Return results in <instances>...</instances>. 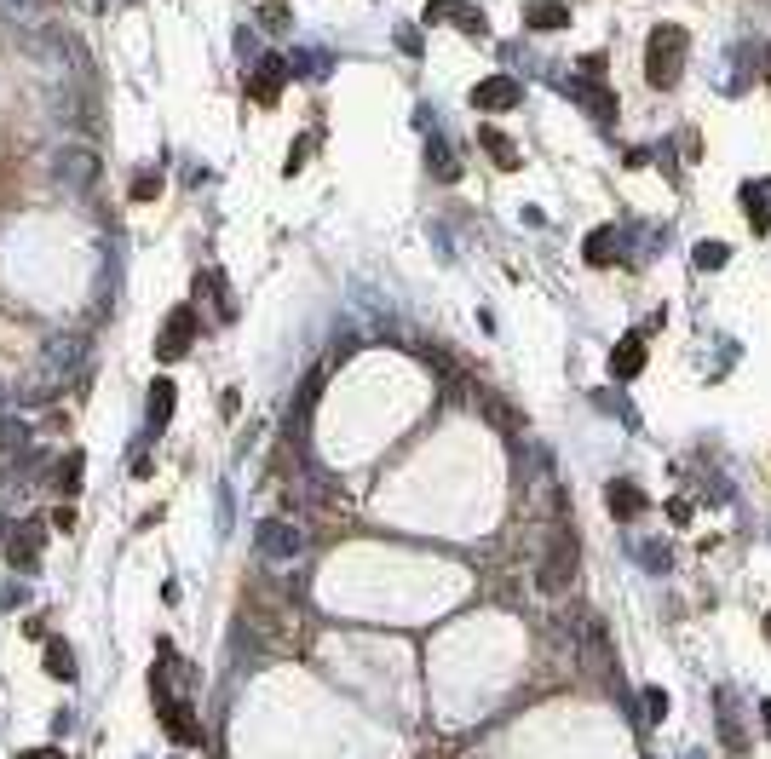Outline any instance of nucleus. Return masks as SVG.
Returning a JSON list of instances; mask_svg holds the SVG:
<instances>
[{
  "mask_svg": "<svg viewBox=\"0 0 771 759\" xmlns=\"http://www.w3.org/2000/svg\"><path fill=\"white\" fill-rule=\"evenodd\" d=\"M87 357H93V340H87V334H52V340L41 345V357H35V386H29L24 397L35 403V397H47V391L81 380V374H87Z\"/></svg>",
  "mask_w": 771,
  "mask_h": 759,
  "instance_id": "nucleus-1",
  "label": "nucleus"
},
{
  "mask_svg": "<svg viewBox=\"0 0 771 759\" xmlns=\"http://www.w3.org/2000/svg\"><path fill=\"white\" fill-rule=\"evenodd\" d=\"M679 69H685V29L662 23V29H651V41H645V81L651 87H674Z\"/></svg>",
  "mask_w": 771,
  "mask_h": 759,
  "instance_id": "nucleus-2",
  "label": "nucleus"
},
{
  "mask_svg": "<svg viewBox=\"0 0 771 759\" xmlns=\"http://www.w3.org/2000/svg\"><path fill=\"white\" fill-rule=\"evenodd\" d=\"M305 547H311L305 524H294V518H259V529H254V552L265 558V564H294V558H300Z\"/></svg>",
  "mask_w": 771,
  "mask_h": 759,
  "instance_id": "nucleus-3",
  "label": "nucleus"
},
{
  "mask_svg": "<svg viewBox=\"0 0 771 759\" xmlns=\"http://www.w3.org/2000/svg\"><path fill=\"white\" fill-rule=\"evenodd\" d=\"M570 581H576V529L553 524L547 552H541V570H536V587L541 593H564Z\"/></svg>",
  "mask_w": 771,
  "mask_h": 759,
  "instance_id": "nucleus-4",
  "label": "nucleus"
},
{
  "mask_svg": "<svg viewBox=\"0 0 771 759\" xmlns=\"http://www.w3.org/2000/svg\"><path fill=\"white\" fill-rule=\"evenodd\" d=\"M52 179L64 184V196L93 190L98 184V150H87V144H58V150H52Z\"/></svg>",
  "mask_w": 771,
  "mask_h": 759,
  "instance_id": "nucleus-5",
  "label": "nucleus"
},
{
  "mask_svg": "<svg viewBox=\"0 0 771 759\" xmlns=\"http://www.w3.org/2000/svg\"><path fill=\"white\" fill-rule=\"evenodd\" d=\"M150 690H156V719L167 725V736H173V742H202V725L190 719L185 696L167 685V673H156V667H150Z\"/></svg>",
  "mask_w": 771,
  "mask_h": 759,
  "instance_id": "nucleus-6",
  "label": "nucleus"
},
{
  "mask_svg": "<svg viewBox=\"0 0 771 759\" xmlns=\"http://www.w3.org/2000/svg\"><path fill=\"white\" fill-rule=\"evenodd\" d=\"M196 328H202V317H196V305H173L167 311V328H162V340H156V357L162 363H179L190 345H196Z\"/></svg>",
  "mask_w": 771,
  "mask_h": 759,
  "instance_id": "nucleus-7",
  "label": "nucleus"
},
{
  "mask_svg": "<svg viewBox=\"0 0 771 759\" xmlns=\"http://www.w3.org/2000/svg\"><path fill=\"white\" fill-rule=\"evenodd\" d=\"M714 719H720V742L731 754H748V731H743V702H737V690H714Z\"/></svg>",
  "mask_w": 771,
  "mask_h": 759,
  "instance_id": "nucleus-8",
  "label": "nucleus"
},
{
  "mask_svg": "<svg viewBox=\"0 0 771 759\" xmlns=\"http://www.w3.org/2000/svg\"><path fill=\"white\" fill-rule=\"evenodd\" d=\"M472 104H478V110H490V115L518 110V104H524V87H518L513 75H490V81H478V87H472Z\"/></svg>",
  "mask_w": 771,
  "mask_h": 759,
  "instance_id": "nucleus-9",
  "label": "nucleus"
},
{
  "mask_svg": "<svg viewBox=\"0 0 771 759\" xmlns=\"http://www.w3.org/2000/svg\"><path fill=\"white\" fill-rule=\"evenodd\" d=\"M478 409H484V420H490V426H495V432H501V437H518V432H524V414H518L513 403L501 397V391L478 386Z\"/></svg>",
  "mask_w": 771,
  "mask_h": 759,
  "instance_id": "nucleus-10",
  "label": "nucleus"
},
{
  "mask_svg": "<svg viewBox=\"0 0 771 759\" xmlns=\"http://www.w3.org/2000/svg\"><path fill=\"white\" fill-rule=\"evenodd\" d=\"M41 541H47V529H41V524H24L18 535H12V541H6V552H12V564H18L24 575H35V570H41Z\"/></svg>",
  "mask_w": 771,
  "mask_h": 759,
  "instance_id": "nucleus-11",
  "label": "nucleus"
},
{
  "mask_svg": "<svg viewBox=\"0 0 771 759\" xmlns=\"http://www.w3.org/2000/svg\"><path fill=\"white\" fill-rule=\"evenodd\" d=\"M288 75H294V64H288V58H259V64H254V98H259V104H271Z\"/></svg>",
  "mask_w": 771,
  "mask_h": 759,
  "instance_id": "nucleus-12",
  "label": "nucleus"
},
{
  "mask_svg": "<svg viewBox=\"0 0 771 759\" xmlns=\"http://www.w3.org/2000/svg\"><path fill=\"white\" fill-rule=\"evenodd\" d=\"M426 23H455V29H467V35H484V18H478L472 6H461V0H432V6H426Z\"/></svg>",
  "mask_w": 771,
  "mask_h": 759,
  "instance_id": "nucleus-13",
  "label": "nucleus"
},
{
  "mask_svg": "<svg viewBox=\"0 0 771 759\" xmlns=\"http://www.w3.org/2000/svg\"><path fill=\"white\" fill-rule=\"evenodd\" d=\"M173 403H179L173 380H156V386H150V397H144V420H150V432H156V437H162V426L173 420Z\"/></svg>",
  "mask_w": 771,
  "mask_h": 759,
  "instance_id": "nucleus-14",
  "label": "nucleus"
},
{
  "mask_svg": "<svg viewBox=\"0 0 771 759\" xmlns=\"http://www.w3.org/2000/svg\"><path fill=\"white\" fill-rule=\"evenodd\" d=\"M639 368H645V340L628 334V340L610 351V374H616V380H639Z\"/></svg>",
  "mask_w": 771,
  "mask_h": 759,
  "instance_id": "nucleus-15",
  "label": "nucleus"
},
{
  "mask_svg": "<svg viewBox=\"0 0 771 759\" xmlns=\"http://www.w3.org/2000/svg\"><path fill=\"white\" fill-rule=\"evenodd\" d=\"M743 213L754 230H771V179L760 184H743Z\"/></svg>",
  "mask_w": 771,
  "mask_h": 759,
  "instance_id": "nucleus-16",
  "label": "nucleus"
},
{
  "mask_svg": "<svg viewBox=\"0 0 771 759\" xmlns=\"http://www.w3.org/2000/svg\"><path fill=\"white\" fill-rule=\"evenodd\" d=\"M524 23H530V29H570V6H564V0H530V6H524Z\"/></svg>",
  "mask_w": 771,
  "mask_h": 759,
  "instance_id": "nucleus-17",
  "label": "nucleus"
},
{
  "mask_svg": "<svg viewBox=\"0 0 771 759\" xmlns=\"http://www.w3.org/2000/svg\"><path fill=\"white\" fill-rule=\"evenodd\" d=\"M605 501H610V512H616V518H639V512H645V489H633V483H610L605 489Z\"/></svg>",
  "mask_w": 771,
  "mask_h": 759,
  "instance_id": "nucleus-18",
  "label": "nucleus"
},
{
  "mask_svg": "<svg viewBox=\"0 0 771 759\" xmlns=\"http://www.w3.org/2000/svg\"><path fill=\"white\" fill-rule=\"evenodd\" d=\"M570 92H576V98H587V110L599 115V121H610V115H616V98H610L605 87H593V81H582V75H570Z\"/></svg>",
  "mask_w": 771,
  "mask_h": 759,
  "instance_id": "nucleus-19",
  "label": "nucleus"
},
{
  "mask_svg": "<svg viewBox=\"0 0 771 759\" xmlns=\"http://www.w3.org/2000/svg\"><path fill=\"white\" fill-rule=\"evenodd\" d=\"M41 662H47V673L52 679H64V685H75V650L64 639H47V656H41Z\"/></svg>",
  "mask_w": 771,
  "mask_h": 759,
  "instance_id": "nucleus-20",
  "label": "nucleus"
},
{
  "mask_svg": "<svg viewBox=\"0 0 771 759\" xmlns=\"http://www.w3.org/2000/svg\"><path fill=\"white\" fill-rule=\"evenodd\" d=\"M81 472H87V455H81V449H70V455L52 466V483H58L64 495H75V489H81Z\"/></svg>",
  "mask_w": 771,
  "mask_h": 759,
  "instance_id": "nucleus-21",
  "label": "nucleus"
},
{
  "mask_svg": "<svg viewBox=\"0 0 771 759\" xmlns=\"http://www.w3.org/2000/svg\"><path fill=\"white\" fill-rule=\"evenodd\" d=\"M610 259H616V230H593V236H587V265H610Z\"/></svg>",
  "mask_w": 771,
  "mask_h": 759,
  "instance_id": "nucleus-22",
  "label": "nucleus"
},
{
  "mask_svg": "<svg viewBox=\"0 0 771 759\" xmlns=\"http://www.w3.org/2000/svg\"><path fill=\"white\" fill-rule=\"evenodd\" d=\"M196 288H208V294H213V305H219V317H225V322L236 317V299H231V288H225V276H219V271H208L202 282H196Z\"/></svg>",
  "mask_w": 771,
  "mask_h": 759,
  "instance_id": "nucleus-23",
  "label": "nucleus"
},
{
  "mask_svg": "<svg viewBox=\"0 0 771 759\" xmlns=\"http://www.w3.org/2000/svg\"><path fill=\"white\" fill-rule=\"evenodd\" d=\"M426 161H432V173H438V179H455V173H461V167H455V156H449V144H444V138H432V144H426Z\"/></svg>",
  "mask_w": 771,
  "mask_h": 759,
  "instance_id": "nucleus-24",
  "label": "nucleus"
},
{
  "mask_svg": "<svg viewBox=\"0 0 771 759\" xmlns=\"http://www.w3.org/2000/svg\"><path fill=\"white\" fill-rule=\"evenodd\" d=\"M52 0H0V18H41Z\"/></svg>",
  "mask_w": 771,
  "mask_h": 759,
  "instance_id": "nucleus-25",
  "label": "nucleus"
},
{
  "mask_svg": "<svg viewBox=\"0 0 771 759\" xmlns=\"http://www.w3.org/2000/svg\"><path fill=\"white\" fill-rule=\"evenodd\" d=\"M639 702H645V719H651V725H662V719H668V690H662V685H651Z\"/></svg>",
  "mask_w": 771,
  "mask_h": 759,
  "instance_id": "nucleus-26",
  "label": "nucleus"
},
{
  "mask_svg": "<svg viewBox=\"0 0 771 759\" xmlns=\"http://www.w3.org/2000/svg\"><path fill=\"white\" fill-rule=\"evenodd\" d=\"M725 259H731V248H725V242H702V248H697V271H720Z\"/></svg>",
  "mask_w": 771,
  "mask_h": 759,
  "instance_id": "nucleus-27",
  "label": "nucleus"
},
{
  "mask_svg": "<svg viewBox=\"0 0 771 759\" xmlns=\"http://www.w3.org/2000/svg\"><path fill=\"white\" fill-rule=\"evenodd\" d=\"M288 64L300 69V75H328V52H294Z\"/></svg>",
  "mask_w": 771,
  "mask_h": 759,
  "instance_id": "nucleus-28",
  "label": "nucleus"
},
{
  "mask_svg": "<svg viewBox=\"0 0 771 759\" xmlns=\"http://www.w3.org/2000/svg\"><path fill=\"white\" fill-rule=\"evenodd\" d=\"M484 150H495V161H501V167H518L513 144H507V138H501V133H484Z\"/></svg>",
  "mask_w": 771,
  "mask_h": 759,
  "instance_id": "nucleus-29",
  "label": "nucleus"
},
{
  "mask_svg": "<svg viewBox=\"0 0 771 759\" xmlns=\"http://www.w3.org/2000/svg\"><path fill=\"white\" fill-rule=\"evenodd\" d=\"M156 190H162V179H156V173H139V179H133V202H150Z\"/></svg>",
  "mask_w": 771,
  "mask_h": 759,
  "instance_id": "nucleus-30",
  "label": "nucleus"
},
{
  "mask_svg": "<svg viewBox=\"0 0 771 759\" xmlns=\"http://www.w3.org/2000/svg\"><path fill=\"white\" fill-rule=\"evenodd\" d=\"M398 46L409 52V58H421V35H415V29H398Z\"/></svg>",
  "mask_w": 771,
  "mask_h": 759,
  "instance_id": "nucleus-31",
  "label": "nucleus"
},
{
  "mask_svg": "<svg viewBox=\"0 0 771 759\" xmlns=\"http://www.w3.org/2000/svg\"><path fill=\"white\" fill-rule=\"evenodd\" d=\"M259 23H265V29H282V23H288V12H282V6H265V18H259Z\"/></svg>",
  "mask_w": 771,
  "mask_h": 759,
  "instance_id": "nucleus-32",
  "label": "nucleus"
},
{
  "mask_svg": "<svg viewBox=\"0 0 771 759\" xmlns=\"http://www.w3.org/2000/svg\"><path fill=\"white\" fill-rule=\"evenodd\" d=\"M18 759H64V748H35V754H18Z\"/></svg>",
  "mask_w": 771,
  "mask_h": 759,
  "instance_id": "nucleus-33",
  "label": "nucleus"
},
{
  "mask_svg": "<svg viewBox=\"0 0 771 759\" xmlns=\"http://www.w3.org/2000/svg\"><path fill=\"white\" fill-rule=\"evenodd\" d=\"M760 725H766V736H771V696L760 702Z\"/></svg>",
  "mask_w": 771,
  "mask_h": 759,
  "instance_id": "nucleus-34",
  "label": "nucleus"
},
{
  "mask_svg": "<svg viewBox=\"0 0 771 759\" xmlns=\"http://www.w3.org/2000/svg\"><path fill=\"white\" fill-rule=\"evenodd\" d=\"M766 639H771V616H766Z\"/></svg>",
  "mask_w": 771,
  "mask_h": 759,
  "instance_id": "nucleus-35",
  "label": "nucleus"
}]
</instances>
